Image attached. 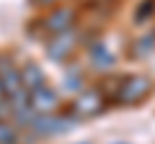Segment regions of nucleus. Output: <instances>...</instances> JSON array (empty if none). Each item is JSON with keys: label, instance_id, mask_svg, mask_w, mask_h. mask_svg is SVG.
I'll list each match as a JSON object with an SVG mask.
<instances>
[{"label": "nucleus", "instance_id": "obj_3", "mask_svg": "<svg viewBox=\"0 0 155 144\" xmlns=\"http://www.w3.org/2000/svg\"><path fill=\"white\" fill-rule=\"evenodd\" d=\"M72 126H75L72 113H36L28 124V129L39 136H57V134L70 131Z\"/></svg>", "mask_w": 155, "mask_h": 144}, {"label": "nucleus", "instance_id": "obj_11", "mask_svg": "<svg viewBox=\"0 0 155 144\" xmlns=\"http://www.w3.org/2000/svg\"><path fill=\"white\" fill-rule=\"evenodd\" d=\"M153 49H155V31L153 33H145V36H140V39L134 41L132 54L134 57H145V54H150Z\"/></svg>", "mask_w": 155, "mask_h": 144}, {"label": "nucleus", "instance_id": "obj_8", "mask_svg": "<svg viewBox=\"0 0 155 144\" xmlns=\"http://www.w3.org/2000/svg\"><path fill=\"white\" fill-rule=\"evenodd\" d=\"M21 80H23V88H26L28 93H34V90H39L41 85H47V75H44V70H41L36 62L21 64Z\"/></svg>", "mask_w": 155, "mask_h": 144}, {"label": "nucleus", "instance_id": "obj_6", "mask_svg": "<svg viewBox=\"0 0 155 144\" xmlns=\"http://www.w3.org/2000/svg\"><path fill=\"white\" fill-rule=\"evenodd\" d=\"M28 98H31L34 113H57L60 111V95H57V90H52L49 85H41L39 90L28 93Z\"/></svg>", "mask_w": 155, "mask_h": 144}, {"label": "nucleus", "instance_id": "obj_12", "mask_svg": "<svg viewBox=\"0 0 155 144\" xmlns=\"http://www.w3.org/2000/svg\"><path fill=\"white\" fill-rule=\"evenodd\" d=\"M62 88H65L67 93H72V90H75V95L80 93V90H85V88H83V77H80V72L75 70V75H67V77H65V85H62Z\"/></svg>", "mask_w": 155, "mask_h": 144}, {"label": "nucleus", "instance_id": "obj_9", "mask_svg": "<svg viewBox=\"0 0 155 144\" xmlns=\"http://www.w3.org/2000/svg\"><path fill=\"white\" fill-rule=\"evenodd\" d=\"M0 144H21V129L13 121H0Z\"/></svg>", "mask_w": 155, "mask_h": 144}, {"label": "nucleus", "instance_id": "obj_10", "mask_svg": "<svg viewBox=\"0 0 155 144\" xmlns=\"http://www.w3.org/2000/svg\"><path fill=\"white\" fill-rule=\"evenodd\" d=\"M153 16H155V0H140L134 13H132V21L134 23H147Z\"/></svg>", "mask_w": 155, "mask_h": 144}, {"label": "nucleus", "instance_id": "obj_5", "mask_svg": "<svg viewBox=\"0 0 155 144\" xmlns=\"http://www.w3.org/2000/svg\"><path fill=\"white\" fill-rule=\"evenodd\" d=\"M75 49H78V33H75V28L49 36V39H47V46H44L47 57H49L52 62H67Z\"/></svg>", "mask_w": 155, "mask_h": 144}, {"label": "nucleus", "instance_id": "obj_4", "mask_svg": "<svg viewBox=\"0 0 155 144\" xmlns=\"http://www.w3.org/2000/svg\"><path fill=\"white\" fill-rule=\"evenodd\" d=\"M75 18H78L75 8H70V5H54L44 18H39V21H36V26H39V31L49 39V36H54V33L70 31V28L75 26Z\"/></svg>", "mask_w": 155, "mask_h": 144}, {"label": "nucleus", "instance_id": "obj_13", "mask_svg": "<svg viewBox=\"0 0 155 144\" xmlns=\"http://www.w3.org/2000/svg\"><path fill=\"white\" fill-rule=\"evenodd\" d=\"M34 3H36V5H49V8H54L60 0H34Z\"/></svg>", "mask_w": 155, "mask_h": 144}, {"label": "nucleus", "instance_id": "obj_1", "mask_svg": "<svg viewBox=\"0 0 155 144\" xmlns=\"http://www.w3.org/2000/svg\"><path fill=\"white\" fill-rule=\"evenodd\" d=\"M153 93V80L145 75H124L116 80V93L111 103L116 105H140Z\"/></svg>", "mask_w": 155, "mask_h": 144}, {"label": "nucleus", "instance_id": "obj_7", "mask_svg": "<svg viewBox=\"0 0 155 144\" xmlns=\"http://www.w3.org/2000/svg\"><path fill=\"white\" fill-rule=\"evenodd\" d=\"M88 62H91L93 70L109 72V70H114L116 57L109 52V46H106L104 41H91V44H88Z\"/></svg>", "mask_w": 155, "mask_h": 144}, {"label": "nucleus", "instance_id": "obj_2", "mask_svg": "<svg viewBox=\"0 0 155 144\" xmlns=\"http://www.w3.org/2000/svg\"><path fill=\"white\" fill-rule=\"evenodd\" d=\"M109 105V98L104 95V90L96 85V88H85L72 98V105H70V113L75 118H93Z\"/></svg>", "mask_w": 155, "mask_h": 144}, {"label": "nucleus", "instance_id": "obj_15", "mask_svg": "<svg viewBox=\"0 0 155 144\" xmlns=\"http://www.w3.org/2000/svg\"><path fill=\"white\" fill-rule=\"evenodd\" d=\"M78 144H91V142H78Z\"/></svg>", "mask_w": 155, "mask_h": 144}, {"label": "nucleus", "instance_id": "obj_14", "mask_svg": "<svg viewBox=\"0 0 155 144\" xmlns=\"http://www.w3.org/2000/svg\"><path fill=\"white\" fill-rule=\"evenodd\" d=\"M5 100H8L5 98V88H3V83H0V103H5Z\"/></svg>", "mask_w": 155, "mask_h": 144}, {"label": "nucleus", "instance_id": "obj_16", "mask_svg": "<svg viewBox=\"0 0 155 144\" xmlns=\"http://www.w3.org/2000/svg\"><path fill=\"white\" fill-rule=\"evenodd\" d=\"M119 144H124V142H119Z\"/></svg>", "mask_w": 155, "mask_h": 144}]
</instances>
